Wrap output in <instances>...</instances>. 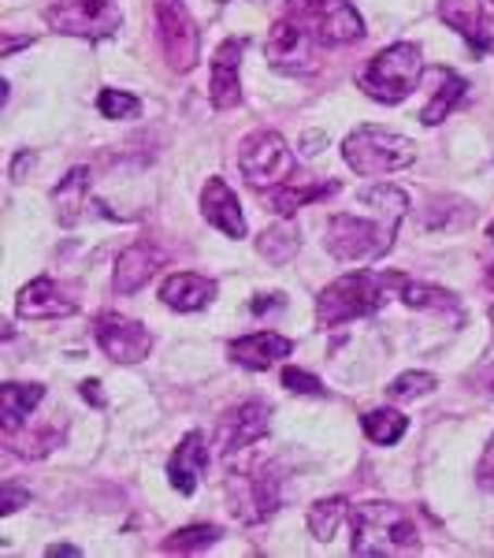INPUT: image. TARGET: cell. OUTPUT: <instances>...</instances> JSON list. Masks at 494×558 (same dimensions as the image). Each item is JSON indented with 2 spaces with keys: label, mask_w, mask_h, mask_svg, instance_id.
Here are the masks:
<instances>
[{
  "label": "cell",
  "mask_w": 494,
  "mask_h": 558,
  "mask_svg": "<svg viewBox=\"0 0 494 558\" xmlns=\"http://www.w3.org/2000/svg\"><path fill=\"white\" fill-rule=\"evenodd\" d=\"M268 421H272V410L264 402H242L220 421V432H215V444H220L223 454H235L254 447L257 439L268 436Z\"/></svg>",
  "instance_id": "obj_14"
},
{
  "label": "cell",
  "mask_w": 494,
  "mask_h": 558,
  "mask_svg": "<svg viewBox=\"0 0 494 558\" xmlns=\"http://www.w3.org/2000/svg\"><path fill=\"white\" fill-rule=\"evenodd\" d=\"M86 197H89V168H71L57 183V191H52V205H57V216L64 228H75L78 223V216L86 209Z\"/></svg>",
  "instance_id": "obj_24"
},
{
  "label": "cell",
  "mask_w": 494,
  "mask_h": 558,
  "mask_svg": "<svg viewBox=\"0 0 494 558\" xmlns=\"http://www.w3.org/2000/svg\"><path fill=\"white\" fill-rule=\"evenodd\" d=\"M491 320H494V305H491Z\"/></svg>",
  "instance_id": "obj_40"
},
{
  "label": "cell",
  "mask_w": 494,
  "mask_h": 558,
  "mask_svg": "<svg viewBox=\"0 0 494 558\" xmlns=\"http://www.w3.org/2000/svg\"><path fill=\"white\" fill-rule=\"evenodd\" d=\"M83 399H86V402H94V407H104L101 384H97V380H86V384H83Z\"/></svg>",
  "instance_id": "obj_36"
},
{
  "label": "cell",
  "mask_w": 494,
  "mask_h": 558,
  "mask_svg": "<svg viewBox=\"0 0 494 558\" xmlns=\"http://www.w3.org/2000/svg\"><path fill=\"white\" fill-rule=\"evenodd\" d=\"M209 97L220 112H227V108H235L242 101V41L238 38H227L215 49Z\"/></svg>",
  "instance_id": "obj_16"
},
{
  "label": "cell",
  "mask_w": 494,
  "mask_h": 558,
  "mask_svg": "<svg viewBox=\"0 0 494 558\" xmlns=\"http://www.w3.org/2000/svg\"><path fill=\"white\" fill-rule=\"evenodd\" d=\"M201 213L212 228H220L227 239H242L246 235V216H242L238 194L231 191L223 179H209L201 191Z\"/></svg>",
  "instance_id": "obj_17"
},
{
  "label": "cell",
  "mask_w": 494,
  "mask_h": 558,
  "mask_svg": "<svg viewBox=\"0 0 494 558\" xmlns=\"http://www.w3.org/2000/svg\"><path fill=\"white\" fill-rule=\"evenodd\" d=\"M97 108H101L104 120H134L141 112V101L127 89H101L97 94Z\"/></svg>",
  "instance_id": "obj_31"
},
{
  "label": "cell",
  "mask_w": 494,
  "mask_h": 558,
  "mask_svg": "<svg viewBox=\"0 0 494 558\" xmlns=\"http://www.w3.org/2000/svg\"><path fill=\"white\" fill-rule=\"evenodd\" d=\"M394 287H406V279L394 272H349L335 279L317 299V324L320 328H338L346 320L368 317L391 299Z\"/></svg>",
  "instance_id": "obj_2"
},
{
  "label": "cell",
  "mask_w": 494,
  "mask_h": 558,
  "mask_svg": "<svg viewBox=\"0 0 494 558\" xmlns=\"http://www.w3.org/2000/svg\"><path fill=\"white\" fill-rule=\"evenodd\" d=\"M346 514H349V502L343 499V495H328V499H317L309 507V533L317 536V539H323V544H331Z\"/></svg>",
  "instance_id": "obj_26"
},
{
  "label": "cell",
  "mask_w": 494,
  "mask_h": 558,
  "mask_svg": "<svg viewBox=\"0 0 494 558\" xmlns=\"http://www.w3.org/2000/svg\"><path fill=\"white\" fill-rule=\"evenodd\" d=\"M402 299L412 310H435V313H454L457 310V299L450 291H439V287H428V283H406L402 287Z\"/></svg>",
  "instance_id": "obj_29"
},
{
  "label": "cell",
  "mask_w": 494,
  "mask_h": 558,
  "mask_svg": "<svg viewBox=\"0 0 494 558\" xmlns=\"http://www.w3.org/2000/svg\"><path fill=\"white\" fill-rule=\"evenodd\" d=\"M238 168L257 191H275L294 175V153L280 131H254L238 146Z\"/></svg>",
  "instance_id": "obj_7"
},
{
  "label": "cell",
  "mask_w": 494,
  "mask_h": 558,
  "mask_svg": "<svg viewBox=\"0 0 494 558\" xmlns=\"http://www.w3.org/2000/svg\"><path fill=\"white\" fill-rule=\"evenodd\" d=\"M212 299H215V283L209 276H197V272H175L160 287V302L178 313H197Z\"/></svg>",
  "instance_id": "obj_20"
},
{
  "label": "cell",
  "mask_w": 494,
  "mask_h": 558,
  "mask_svg": "<svg viewBox=\"0 0 494 558\" xmlns=\"http://www.w3.org/2000/svg\"><path fill=\"white\" fill-rule=\"evenodd\" d=\"M75 310H78L75 294L49 276L30 279L20 291V302H15V313H20L23 320H60V317H71Z\"/></svg>",
  "instance_id": "obj_13"
},
{
  "label": "cell",
  "mask_w": 494,
  "mask_h": 558,
  "mask_svg": "<svg viewBox=\"0 0 494 558\" xmlns=\"http://www.w3.org/2000/svg\"><path fill=\"white\" fill-rule=\"evenodd\" d=\"M283 15L309 31L320 45H349L365 38V23L349 0H286Z\"/></svg>",
  "instance_id": "obj_6"
},
{
  "label": "cell",
  "mask_w": 494,
  "mask_h": 558,
  "mask_svg": "<svg viewBox=\"0 0 494 558\" xmlns=\"http://www.w3.org/2000/svg\"><path fill=\"white\" fill-rule=\"evenodd\" d=\"M283 387L294 395H323V384L317 380L312 373H305V368H283Z\"/></svg>",
  "instance_id": "obj_33"
},
{
  "label": "cell",
  "mask_w": 494,
  "mask_h": 558,
  "mask_svg": "<svg viewBox=\"0 0 494 558\" xmlns=\"http://www.w3.org/2000/svg\"><path fill=\"white\" fill-rule=\"evenodd\" d=\"M23 502H30V492L15 488V484H4V492H0V514H15Z\"/></svg>",
  "instance_id": "obj_35"
},
{
  "label": "cell",
  "mask_w": 494,
  "mask_h": 558,
  "mask_svg": "<svg viewBox=\"0 0 494 558\" xmlns=\"http://www.w3.org/2000/svg\"><path fill=\"white\" fill-rule=\"evenodd\" d=\"M320 49L323 45L312 38L309 31H301L298 23L280 15L272 31H268L264 57H268V64L275 71H283V75H312V71L320 68Z\"/></svg>",
  "instance_id": "obj_10"
},
{
  "label": "cell",
  "mask_w": 494,
  "mask_h": 558,
  "mask_svg": "<svg viewBox=\"0 0 494 558\" xmlns=\"http://www.w3.org/2000/svg\"><path fill=\"white\" fill-rule=\"evenodd\" d=\"M354 525V555H394V551H417L420 533L417 521L394 502H361L349 510Z\"/></svg>",
  "instance_id": "obj_3"
},
{
  "label": "cell",
  "mask_w": 494,
  "mask_h": 558,
  "mask_svg": "<svg viewBox=\"0 0 494 558\" xmlns=\"http://www.w3.org/2000/svg\"><path fill=\"white\" fill-rule=\"evenodd\" d=\"M298 246H301V235L294 228H272L257 239L260 257H268L272 265H286V260L298 254Z\"/></svg>",
  "instance_id": "obj_28"
},
{
  "label": "cell",
  "mask_w": 494,
  "mask_h": 558,
  "mask_svg": "<svg viewBox=\"0 0 494 558\" xmlns=\"http://www.w3.org/2000/svg\"><path fill=\"white\" fill-rule=\"evenodd\" d=\"M41 399H45L41 384H4L0 387V428H4V436H20L26 428V417L38 410Z\"/></svg>",
  "instance_id": "obj_22"
},
{
  "label": "cell",
  "mask_w": 494,
  "mask_h": 558,
  "mask_svg": "<svg viewBox=\"0 0 494 558\" xmlns=\"http://www.w3.org/2000/svg\"><path fill=\"white\" fill-rule=\"evenodd\" d=\"M94 339L97 347L104 350L112 362L120 365H138L149 357L152 350V336L146 324L131 320V317H120V313H104V317H97L94 324Z\"/></svg>",
  "instance_id": "obj_12"
},
{
  "label": "cell",
  "mask_w": 494,
  "mask_h": 558,
  "mask_svg": "<svg viewBox=\"0 0 494 558\" xmlns=\"http://www.w3.org/2000/svg\"><path fill=\"white\" fill-rule=\"evenodd\" d=\"M439 387V380L431 373H402L398 380H391L387 395L394 402H406V399H417V395H431Z\"/></svg>",
  "instance_id": "obj_32"
},
{
  "label": "cell",
  "mask_w": 494,
  "mask_h": 558,
  "mask_svg": "<svg viewBox=\"0 0 494 558\" xmlns=\"http://www.w3.org/2000/svg\"><path fill=\"white\" fill-rule=\"evenodd\" d=\"M160 265H164V257H160L152 246H146V242L123 250L120 260H115V276H112L115 294H123V299H127V294H138Z\"/></svg>",
  "instance_id": "obj_19"
},
{
  "label": "cell",
  "mask_w": 494,
  "mask_h": 558,
  "mask_svg": "<svg viewBox=\"0 0 494 558\" xmlns=\"http://www.w3.org/2000/svg\"><path fill=\"white\" fill-rule=\"evenodd\" d=\"M338 191L335 179H309V175H291L283 186L272 191V209L280 216H294L305 205L320 202V197H331Z\"/></svg>",
  "instance_id": "obj_23"
},
{
  "label": "cell",
  "mask_w": 494,
  "mask_h": 558,
  "mask_svg": "<svg viewBox=\"0 0 494 558\" xmlns=\"http://www.w3.org/2000/svg\"><path fill=\"white\" fill-rule=\"evenodd\" d=\"M476 481H480V488L494 492V436L487 439V447H483V454H480V465H476Z\"/></svg>",
  "instance_id": "obj_34"
},
{
  "label": "cell",
  "mask_w": 494,
  "mask_h": 558,
  "mask_svg": "<svg viewBox=\"0 0 494 558\" xmlns=\"http://www.w3.org/2000/svg\"><path fill=\"white\" fill-rule=\"evenodd\" d=\"M420 71H424V64H420V49L409 41H398V45H387V49L375 52V57L368 60V68L357 75V86L380 105H402L412 89H417Z\"/></svg>",
  "instance_id": "obj_4"
},
{
  "label": "cell",
  "mask_w": 494,
  "mask_h": 558,
  "mask_svg": "<svg viewBox=\"0 0 494 558\" xmlns=\"http://www.w3.org/2000/svg\"><path fill=\"white\" fill-rule=\"evenodd\" d=\"M343 160L357 175H368V179L391 175L417 160V142L406 138V134H394V131L365 123V128H357L343 142Z\"/></svg>",
  "instance_id": "obj_5"
},
{
  "label": "cell",
  "mask_w": 494,
  "mask_h": 558,
  "mask_svg": "<svg viewBox=\"0 0 494 558\" xmlns=\"http://www.w3.org/2000/svg\"><path fill=\"white\" fill-rule=\"evenodd\" d=\"M227 502L231 514L246 525H260L280 507V476L268 470H242L227 476Z\"/></svg>",
  "instance_id": "obj_11"
},
{
  "label": "cell",
  "mask_w": 494,
  "mask_h": 558,
  "mask_svg": "<svg viewBox=\"0 0 494 558\" xmlns=\"http://www.w3.org/2000/svg\"><path fill=\"white\" fill-rule=\"evenodd\" d=\"M231 357L246 368H272L280 357H291L294 343L280 331H254V336H242L227 347Z\"/></svg>",
  "instance_id": "obj_21"
},
{
  "label": "cell",
  "mask_w": 494,
  "mask_h": 558,
  "mask_svg": "<svg viewBox=\"0 0 494 558\" xmlns=\"http://www.w3.org/2000/svg\"><path fill=\"white\" fill-rule=\"evenodd\" d=\"M487 283H491V287H494V265H491V268H487Z\"/></svg>",
  "instance_id": "obj_38"
},
{
  "label": "cell",
  "mask_w": 494,
  "mask_h": 558,
  "mask_svg": "<svg viewBox=\"0 0 494 558\" xmlns=\"http://www.w3.org/2000/svg\"><path fill=\"white\" fill-rule=\"evenodd\" d=\"M361 205L372 209L365 213H338L328 220V254L338 260H372L391 250L398 223L409 209V197L398 186H375L361 194Z\"/></svg>",
  "instance_id": "obj_1"
},
{
  "label": "cell",
  "mask_w": 494,
  "mask_h": 558,
  "mask_svg": "<svg viewBox=\"0 0 494 558\" xmlns=\"http://www.w3.org/2000/svg\"><path fill=\"white\" fill-rule=\"evenodd\" d=\"M435 75H439V86H435V94H431V101L424 105V112H420V120H424L428 128H435V123H443L446 116L454 112V105L465 97V89H469V83H465V78L457 75V71L439 68Z\"/></svg>",
  "instance_id": "obj_25"
},
{
  "label": "cell",
  "mask_w": 494,
  "mask_h": 558,
  "mask_svg": "<svg viewBox=\"0 0 494 558\" xmlns=\"http://www.w3.org/2000/svg\"><path fill=\"white\" fill-rule=\"evenodd\" d=\"M487 235H491V242H494V223H491V228H487Z\"/></svg>",
  "instance_id": "obj_39"
},
{
  "label": "cell",
  "mask_w": 494,
  "mask_h": 558,
  "mask_svg": "<svg viewBox=\"0 0 494 558\" xmlns=\"http://www.w3.org/2000/svg\"><path fill=\"white\" fill-rule=\"evenodd\" d=\"M157 34L172 71H190L201 60V34L183 0H157Z\"/></svg>",
  "instance_id": "obj_9"
},
{
  "label": "cell",
  "mask_w": 494,
  "mask_h": 558,
  "mask_svg": "<svg viewBox=\"0 0 494 558\" xmlns=\"http://www.w3.org/2000/svg\"><path fill=\"white\" fill-rule=\"evenodd\" d=\"M361 425H365V436L372 439V444H380V447H394L402 436H406L409 421L402 417L398 410L380 407V410H368L365 417H361Z\"/></svg>",
  "instance_id": "obj_27"
},
{
  "label": "cell",
  "mask_w": 494,
  "mask_h": 558,
  "mask_svg": "<svg viewBox=\"0 0 494 558\" xmlns=\"http://www.w3.org/2000/svg\"><path fill=\"white\" fill-rule=\"evenodd\" d=\"M215 539H220V529L215 525H186V529H175L172 536L164 539V551H178V555H186V551H205V547H212Z\"/></svg>",
  "instance_id": "obj_30"
},
{
  "label": "cell",
  "mask_w": 494,
  "mask_h": 558,
  "mask_svg": "<svg viewBox=\"0 0 494 558\" xmlns=\"http://www.w3.org/2000/svg\"><path fill=\"white\" fill-rule=\"evenodd\" d=\"M45 555H49V558H60V555H64V558H71V555H78V547H71V544H52V547H49V551H45Z\"/></svg>",
  "instance_id": "obj_37"
},
{
  "label": "cell",
  "mask_w": 494,
  "mask_h": 558,
  "mask_svg": "<svg viewBox=\"0 0 494 558\" xmlns=\"http://www.w3.org/2000/svg\"><path fill=\"white\" fill-rule=\"evenodd\" d=\"M209 470V444H205L201 432H190L183 436V444L175 447L172 462H168V476H172V488L183 495L197 492V481Z\"/></svg>",
  "instance_id": "obj_18"
},
{
  "label": "cell",
  "mask_w": 494,
  "mask_h": 558,
  "mask_svg": "<svg viewBox=\"0 0 494 558\" xmlns=\"http://www.w3.org/2000/svg\"><path fill=\"white\" fill-rule=\"evenodd\" d=\"M45 20L71 38H108L120 31L123 15L115 0H45Z\"/></svg>",
  "instance_id": "obj_8"
},
{
  "label": "cell",
  "mask_w": 494,
  "mask_h": 558,
  "mask_svg": "<svg viewBox=\"0 0 494 558\" xmlns=\"http://www.w3.org/2000/svg\"><path fill=\"white\" fill-rule=\"evenodd\" d=\"M439 15H443L476 52L494 49V23L487 20L483 0H439Z\"/></svg>",
  "instance_id": "obj_15"
}]
</instances>
